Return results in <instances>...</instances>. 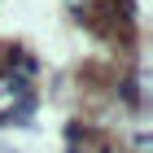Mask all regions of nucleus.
Masks as SVG:
<instances>
[{"mask_svg": "<svg viewBox=\"0 0 153 153\" xmlns=\"http://www.w3.org/2000/svg\"><path fill=\"white\" fill-rule=\"evenodd\" d=\"M79 83H83V88H114V70H109V66H101V61H83Z\"/></svg>", "mask_w": 153, "mask_h": 153, "instance_id": "obj_1", "label": "nucleus"}]
</instances>
